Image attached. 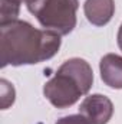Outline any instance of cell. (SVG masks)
Masks as SVG:
<instances>
[{
	"label": "cell",
	"instance_id": "obj_5",
	"mask_svg": "<svg viewBox=\"0 0 122 124\" xmlns=\"http://www.w3.org/2000/svg\"><path fill=\"white\" fill-rule=\"evenodd\" d=\"M101 78L105 85L114 90H122V56L106 54L99 62Z\"/></svg>",
	"mask_w": 122,
	"mask_h": 124
},
{
	"label": "cell",
	"instance_id": "obj_10",
	"mask_svg": "<svg viewBox=\"0 0 122 124\" xmlns=\"http://www.w3.org/2000/svg\"><path fill=\"white\" fill-rule=\"evenodd\" d=\"M116 42H118V46H119V49L122 51V23H121V26H119V29H118V35H116Z\"/></svg>",
	"mask_w": 122,
	"mask_h": 124
},
{
	"label": "cell",
	"instance_id": "obj_3",
	"mask_svg": "<svg viewBox=\"0 0 122 124\" xmlns=\"http://www.w3.org/2000/svg\"><path fill=\"white\" fill-rule=\"evenodd\" d=\"M25 3L46 31L65 36L76 28L78 0H25Z\"/></svg>",
	"mask_w": 122,
	"mask_h": 124
},
{
	"label": "cell",
	"instance_id": "obj_9",
	"mask_svg": "<svg viewBox=\"0 0 122 124\" xmlns=\"http://www.w3.org/2000/svg\"><path fill=\"white\" fill-rule=\"evenodd\" d=\"M56 124H88V121L81 114H70V116H66V117L59 118L56 121Z\"/></svg>",
	"mask_w": 122,
	"mask_h": 124
},
{
	"label": "cell",
	"instance_id": "obj_6",
	"mask_svg": "<svg viewBox=\"0 0 122 124\" xmlns=\"http://www.w3.org/2000/svg\"><path fill=\"white\" fill-rule=\"evenodd\" d=\"M83 12L88 22L93 26H105L111 22L115 13L114 0H86L83 4Z\"/></svg>",
	"mask_w": 122,
	"mask_h": 124
},
{
	"label": "cell",
	"instance_id": "obj_11",
	"mask_svg": "<svg viewBox=\"0 0 122 124\" xmlns=\"http://www.w3.org/2000/svg\"><path fill=\"white\" fill-rule=\"evenodd\" d=\"M20 1H25V0H20Z\"/></svg>",
	"mask_w": 122,
	"mask_h": 124
},
{
	"label": "cell",
	"instance_id": "obj_7",
	"mask_svg": "<svg viewBox=\"0 0 122 124\" xmlns=\"http://www.w3.org/2000/svg\"><path fill=\"white\" fill-rule=\"evenodd\" d=\"M20 0H0V25L16 20L20 13Z\"/></svg>",
	"mask_w": 122,
	"mask_h": 124
},
{
	"label": "cell",
	"instance_id": "obj_4",
	"mask_svg": "<svg viewBox=\"0 0 122 124\" xmlns=\"http://www.w3.org/2000/svg\"><path fill=\"white\" fill-rule=\"evenodd\" d=\"M79 114L85 117L88 124H108L114 116V104L106 95L92 94L81 102Z\"/></svg>",
	"mask_w": 122,
	"mask_h": 124
},
{
	"label": "cell",
	"instance_id": "obj_8",
	"mask_svg": "<svg viewBox=\"0 0 122 124\" xmlns=\"http://www.w3.org/2000/svg\"><path fill=\"white\" fill-rule=\"evenodd\" d=\"M0 85H1V108L6 110V108H9L14 102V95H16V93H14L13 85L9 81H6L4 78L0 79Z\"/></svg>",
	"mask_w": 122,
	"mask_h": 124
},
{
	"label": "cell",
	"instance_id": "obj_1",
	"mask_svg": "<svg viewBox=\"0 0 122 124\" xmlns=\"http://www.w3.org/2000/svg\"><path fill=\"white\" fill-rule=\"evenodd\" d=\"M61 45V35L46 29H36L26 20L16 19L0 25L1 68L45 62L59 52Z\"/></svg>",
	"mask_w": 122,
	"mask_h": 124
},
{
	"label": "cell",
	"instance_id": "obj_2",
	"mask_svg": "<svg viewBox=\"0 0 122 124\" xmlns=\"http://www.w3.org/2000/svg\"><path fill=\"white\" fill-rule=\"evenodd\" d=\"M93 84V71L82 58L65 61L56 74L43 85V95L56 108H68L89 93Z\"/></svg>",
	"mask_w": 122,
	"mask_h": 124
}]
</instances>
